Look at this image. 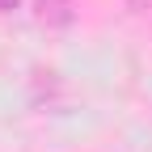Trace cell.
<instances>
[{"label": "cell", "mask_w": 152, "mask_h": 152, "mask_svg": "<svg viewBox=\"0 0 152 152\" xmlns=\"http://www.w3.org/2000/svg\"><path fill=\"white\" fill-rule=\"evenodd\" d=\"M34 17L42 26H51V30H64V26H72V17H76V0H38Z\"/></svg>", "instance_id": "1"}, {"label": "cell", "mask_w": 152, "mask_h": 152, "mask_svg": "<svg viewBox=\"0 0 152 152\" xmlns=\"http://www.w3.org/2000/svg\"><path fill=\"white\" fill-rule=\"evenodd\" d=\"M17 4H21V0H0V13H13Z\"/></svg>", "instance_id": "2"}]
</instances>
